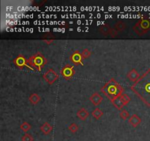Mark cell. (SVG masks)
I'll use <instances>...</instances> for the list:
<instances>
[{
    "instance_id": "obj_1",
    "label": "cell",
    "mask_w": 150,
    "mask_h": 141,
    "mask_svg": "<svg viewBox=\"0 0 150 141\" xmlns=\"http://www.w3.org/2000/svg\"><path fill=\"white\" fill-rule=\"evenodd\" d=\"M132 89L141 99L150 107V70L140 77Z\"/></svg>"
},
{
    "instance_id": "obj_2",
    "label": "cell",
    "mask_w": 150,
    "mask_h": 141,
    "mask_svg": "<svg viewBox=\"0 0 150 141\" xmlns=\"http://www.w3.org/2000/svg\"><path fill=\"white\" fill-rule=\"evenodd\" d=\"M104 92L113 100L119 96L122 92V87L118 83L114 82V80H111L106 84L104 87Z\"/></svg>"
},
{
    "instance_id": "obj_3",
    "label": "cell",
    "mask_w": 150,
    "mask_h": 141,
    "mask_svg": "<svg viewBox=\"0 0 150 141\" xmlns=\"http://www.w3.org/2000/svg\"><path fill=\"white\" fill-rule=\"evenodd\" d=\"M56 77H57V76H56V73L52 70H49L48 72H46V75H45V78L49 83H53L56 80Z\"/></svg>"
},
{
    "instance_id": "obj_4",
    "label": "cell",
    "mask_w": 150,
    "mask_h": 141,
    "mask_svg": "<svg viewBox=\"0 0 150 141\" xmlns=\"http://www.w3.org/2000/svg\"><path fill=\"white\" fill-rule=\"evenodd\" d=\"M90 100H91V101L92 102L93 104L97 106L99 104L101 103L102 100H103V98H102V96L100 95V94H98L97 93H94V94L91 96Z\"/></svg>"
},
{
    "instance_id": "obj_5",
    "label": "cell",
    "mask_w": 150,
    "mask_h": 141,
    "mask_svg": "<svg viewBox=\"0 0 150 141\" xmlns=\"http://www.w3.org/2000/svg\"><path fill=\"white\" fill-rule=\"evenodd\" d=\"M141 118L136 115H133L131 118L129 119V122L133 127H136L138 125L141 124Z\"/></svg>"
},
{
    "instance_id": "obj_6",
    "label": "cell",
    "mask_w": 150,
    "mask_h": 141,
    "mask_svg": "<svg viewBox=\"0 0 150 141\" xmlns=\"http://www.w3.org/2000/svg\"><path fill=\"white\" fill-rule=\"evenodd\" d=\"M52 126L48 123H45L44 124L40 126V130L44 135H49L52 131Z\"/></svg>"
},
{
    "instance_id": "obj_7",
    "label": "cell",
    "mask_w": 150,
    "mask_h": 141,
    "mask_svg": "<svg viewBox=\"0 0 150 141\" xmlns=\"http://www.w3.org/2000/svg\"><path fill=\"white\" fill-rule=\"evenodd\" d=\"M77 115L78 116V118H80L81 120L84 121V120H86L87 118H88L89 112H87V110H86L84 108H82V109H81L80 110H78V112L77 113Z\"/></svg>"
},
{
    "instance_id": "obj_8",
    "label": "cell",
    "mask_w": 150,
    "mask_h": 141,
    "mask_svg": "<svg viewBox=\"0 0 150 141\" xmlns=\"http://www.w3.org/2000/svg\"><path fill=\"white\" fill-rule=\"evenodd\" d=\"M128 77L131 81L137 82V80H138V74L135 70H132L128 74Z\"/></svg>"
},
{
    "instance_id": "obj_9",
    "label": "cell",
    "mask_w": 150,
    "mask_h": 141,
    "mask_svg": "<svg viewBox=\"0 0 150 141\" xmlns=\"http://www.w3.org/2000/svg\"><path fill=\"white\" fill-rule=\"evenodd\" d=\"M103 112H102L101 110L98 109V108H97V109L94 110V111L92 112V116L94 117V118H96V119H99V118H100V117L103 115Z\"/></svg>"
},
{
    "instance_id": "obj_10",
    "label": "cell",
    "mask_w": 150,
    "mask_h": 141,
    "mask_svg": "<svg viewBox=\"0 0 150 141\" xmlns=\"http://www.w3.org/2000/svg\"><path fill=\"white\" fill-rule=\"evenodd\" d=\"M31 129V126L27 122H24L21 125V129L24 132H27L29 129Z\"/></svg>"
},
{
    "instance_id": "obj_11",
    "label": "cell",
    "mask_w": 150,
    "mask_h": 141,
    "mask_svg": "<svg viewBox=\"0 0 150 141\" xmlns=\"http://www.w3.org/2000/svg\"><path fill=\"white\" fill-rule=\"evenodd\" d=\"M29 100H30V101L32 104H37V103L40 101V97L38 96V94H33L30 97H29Z\"/></svg>"
},
{
    "instance_id": "obj_12",
    "label": "cell",
    "mask_w": 150,
    "mask_h": 141,
    "mask_svg": "<svg viewBox=\"0 0 150 141\" xmlns=\"http://www.w3.org/2000/svg\"><path fill=\"white\" fill-rule=\"evenodd\" d=\"M21 140L22 141H34L33 137L29 134H25L23 135V137L21 138Z\"/></svg>"
},
{
    "instance_id": "obj_13",
    "label": "cell",
    "mask_w": 150,
    "mask_h": 141,
    "mask_svg": "<svg viewBox=\"0 0 150 141\" xmlns=\"http://www.w3.org/2000/svg\"><path fill=\"white\" fill-rule=\"evenodd\" d=\"M69 130L71 132H73V133H76V132H78V126L76 124L73 123V124H72L69 126Z\"/></svg>"
},
{
    "instance_id": "obj_14",
    "label": "cell",
    "mask_w": 150,
    "mask_h": 141,
    "mask_svg": "<svg viewBox=\"0 0 150 141\" xmlns=\"http://www.w3.org/2000/svg\"><path fill=\"white\" fill-rule=\"evenodd\" d=\"M120 117H121L123 120H126L128 117H129V113H128L126 110H122L120 112Z\"/></svg>"
}]
</instances>
